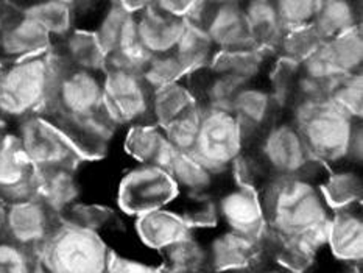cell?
<instances>
[{
  "mask_svg": "<svg viewBox=\"0 0 363 273\" xmlns=\"http://www.w3.org/2000/svg\"><path fill=\"white\" fill-rule=\"evenodd\" d=\"M268 231L274 238H291L333 217L320 183L306 178L272 179L259 189Z\"/></svg>",
  "mask_w": 363,
  "mask_h": 273,
  "instance_id": "obj_1",
  "label": "cell"
},
{
  "mask_svg": "<svg viewBox=\"0 0 363 273\" xmlns=\"http://www.w3.org/2000/svg\"><path fill=\"white\" fill-rule=\"evenodd\" d=\"M62 66L52 49L39 57L6 65L0 77V117L16 123L43 116Z\"/></svg>",
  "mask_w": 363,
  "mask_h": 273,
  "instance_id": "obj_2",
  "label": "cell"
},
{
  "mask_svg": "<svg viewBox=\"0 0 363 273\" xmlns=\"http://www.w3.org/2000/svg\"><path fill=\"white\" fill-rule=\"evenodd\" d=\"M262 178V186L279 178H306L321 183L328 169L315 161L304 138L286 117L272 123L247 147Z\"/></svg>",
  "mask_w": 363,
  "mask_h": 273,
  "instance_id": "obj_3",
  "label": "cell"
},
{
  "mask_svg": "<svg viewBox=\"0 0 363 273\" xmlns=\"http://www.w3.org/2000/svg\"><path fill=\"white\" fill-rule=\"evenodd\" d=\"M111 252L101 234L61 221L36 257L49 273H106Z\"/></svg>",
  "mask_w": 363,
  "mask_h": 273,
  "instance_id": "obj_4",
  "label": "cell"
},
{
  "mask_svg": "<svg viewBox=\"0 0 363 273\" xmlns=\"http://www.w3.org/2000/svg\"><path fill=\"white\" fill-rule=\"evenodd\" d=\"M362 125L340 111L330 101H323L299 125L311 155L328 170L351 167L350 150L354 133Z\"/></svg>",
  "mask_w": 363,
  "mask_h": 273,
  "instance_id": "obj_5",
  "label": "cell"
},
{
  "mask_svg": "<svg viewBox=\"0 0 363 273\" xmlns=\"http://www.w3.org/2000/svg\"><path fill=\"white\" fill-rule=\"evenodd\" d=\"M245 150L247 140L240 125L230 111L201 108L199 139L192 155L203 166L218 178L231 175L234 164Z\"/></svg>",
  "mask_w": 363,
  "mask_h": 273,
  "instance_id": "obj_6",
  "label": "cell"
},
{
  "mask_svg": "<svg viewBox=\"0 0 363 273\" xmlns=\"http://www.w3.org/2000/svg\"><path fill=\"white\" fill-rule=\"evenodd\" d=\"M13 128L23 153L38 172L52 169L78 170L86 162L65 133L44 116L27 117L16 122Z\"/></svg>",
  "mask_w": 363,
  "mask_h": 273,
  "instance_id": "obj_7",
  "label": "cell"
},
{
  "mask_svg": "<svg viewBox=\"0 0 363 273\" xmlns=\"http://www.w3.org/2000/svg\"><path fill=\"white\" fill-rule=\"evenodd\" d=\"M101 75L62 66L58 80L55 83L50 104L43 116L57 123L83 119L104 111Z\"/></svg>",
  "mask_w": 363,
  "mask_h": 273,
  "instance_id": "obj_8",
  "label": "cell"
},
{
  "mask_svg": "<svg viewBox=\"0 0 363 273\" xmlns=\"http://www.w3.org/2000/svg\"><path fill=\"white\" fill-rule=\"evenodd\" d=\"M178 197L179 189L169 172L145 164H138L126 172L117 187V206L133 217L169 208Z\"/></svg>",
  "mask_w": 363,
  "mask_h": 273,
  "instance_id": "obj_9",
  "label": "cell"
},
{
  "mask_svg": "<svg viewBox=\"0 0 363 273\" xmlns=\"http://www.w3.org/2000/svg\"><path fill=\"white\" fill-rule=\"evenodd\" d=\"M101 78L104 109L117 127L152 122V91L140 75L106 69Z\"/></svg>",
  "mask_w": 363,
  "mask_h": 273,
  "instance_id": "obj_10",
  "label": "cell"
},
{
  "mask_svg": "<svg viewBox=\"0 0 363 273\" xmlns=\"http://www.w3.org/2000/svg\"><path fill=\"white\" fill-rule=\"evenodd\" d=\"M53 47L50 36L21 8L11 2L0 4V62L11 65L39 57Z\"/></svg>",
  "mask_w": 363,
  "mask_h": 273,
  "instance_id": "obj_11",
  "label": "cell"
},
{
  "mask_svg": "<svg viewBox=\"0 0 363 273\" xmlns=\"http://www.w3.org/2000/svg\"><path fill=\"white\" fill-rule=\"evenodd\" d=\"M61 217L39 199L4 205V239L38 253L60 225Z\"/></svg>",
  "mask_w": 363,
  "mask_h": 273,
  "instance_id": "obj_12",
  "label": "cell"
},
{
  "mask_svg": "<svg viewBox=\"0 0 363 273\" xmlns=\"http://www.w3.org/2000/svg\"><path fill=\"white\" fill-rule=\"evenodd\" d=\"M216 201L220 223L225 225V230L242 234L262 245L268 225L256 187L233 182V186L216 197Z\"/></svg>",
  "mask_w": 363,
  "mask_h": 273,
  "instance_id": "obj_13",
  "label": "cell"
},
{
  "mask_svg": "<svg viewBox=\"0 0 363 273\" xmlns=\"http://www.w3.org/2000/svg\"><path fill=\"white\" fill-rule=\"evenodd\" d=\"M38 170L22 150L18 135L10 125L0 131V201L36 199Z\"/></svg>",
  "mask_w": 363,
  "mask_h": 273,
  "instance_id": "obj_14",
  "label": "cell"
},
{
  "mask_svg": "<svg viewBox=\"0 0 363 273\" xmlns=\"http://www.w3.org/2000/svg\"><path fill=\"white\" fill-rule=\"evenodd\" d=\"M192 21L204 27L217 52L252 47L243 2H200Z\"/></svg>",
  "mask_w": 363,
  "mask_h": 273,
  "instance_id": "obj_15",
  "label": "cell"
},
{
  "mask_svg": "<svg viewBox=\"0 0 363 273\" xmlns=\"http://www.w3.org/2000/svg\"><path fill=\"white\" fill-rule=\"evenodd\" d=\"M240 125L247 147L262 133L281 119V114L272 99V94L264 83L245 84L235 96L231 111Z\"/></svg>",
  "mask_w": 363,
  "mask_h": 273,
  "instance_id": "obj_16",
  "label": "cell"
},
{
  "mask_svg": "<svg viewBox=\"0 0 363 273\" xmlns=\"http://www.w3.org/2000/svg\"><path fill=\"white\" fill-rule=\"evenodd\" d=\"M184 26V19L164 11L156 2H148L144 10L136 14L138 43L152 57L173 53Z\"/></svg>",
  "mask_w": 363,
  "mask_h": 273,
  "instance_id": "obj_17",
  "label": "cell"
},
{
  "mask_svg": "<svg viewBox=\"0 0 363 273\" xmlns=\"http://www.w3.org/2000/svg\"><path fill=\"white\" fill-rule=\"evenodd\" d=\"M208 253V272L222 273L255 267L265 256L262 245L242 234L223 230L209 242H204Z\"/></svg>",
  "mask_w": 363,
  "mask_h": 273,
  "instance_id": "obj_18",
  "label": "cell"
},
{
  "mask_svg": "<svg viewBox=\"0 0 363 273\" xmlns=\"http://www.w3.org/2000/svg\"><path fill=\"white\" fill-rule=\"evenodd\" d=\"M328 248L338 262L352 269H360L363 260L362 205L333 211Z\"/></svg>",
  "mask_w": 363,
  "mask_h": 273,
  "instance_id": "obj_19",
  "label": "cell"
},
{
  "mask_svg": "<svg viewBox=\"0 0 363 273\" xmlns=\"http://www.w3.org/2000/svg\"><path fill=\"white\" fill-rule=\"evenodd\" d=\"M55 125L69 138L84 161L104 158L116 133L119 131V127L109 119L105 109L94 116L83 117V119L57 122Z\"/></svg>",
  "mask_w": 363,
  "mask_h": 273,
  "instance_id": "obj_20",
  "label": "cell"
},
{
  "mask_svg": "<svg viewBox=\"0 0 363 273\" xmlns=\"http://www.w3.org/2000/svg\"><path fill=\"white\" fill-rule=\"evenodd\" d=\"M134 231L139 240L150 250L162 252L195 233L179 213L172 206L155 209L134 217Z\"/></svg>",
  "mask_w": 363,
  "mask_h": 273,
  "instance_id": "obj_21",
  "label": "cell"
},
{
  "mask_svg": "<svg viewBox=\"0 0 363 273\" xmlns=\"http://www.w3.org/2000/svg\"><path fill=\"white\" fill-rule=\"evenodd\" d=\"M52 50L67 69L100 75L106 69V53L91 28L75 27L65 39L55 43Z\"/></svg>",
  "mask_w": 363,
  "mask_h": 273,
  "instance_id": "obj_22",
  "label": "cell"
},
{
  "mask_svg": "<svg viewBox=\"0 0 363 273\" xmlns=\"http://www.w3.org/2000/svg\"><path fill=\"white\" fill-rule=\"evenodd\" d=\"M123 147L125 152L138 164L157 166L165 170L177 153L165 135V130L153 122L126 128Z\"/></svg>",
  "mask_w": 363,
  "mask_h": 273,
  "instance_id": "obj_23",
  "label": "cell"
},
{
  "mask_svg": "<svg viewBox=\"0 0 363 273\" xmlns=\"http://www.w3.org/2000/svg\"><path fill=\"white\" fill-rule=\"evenodd\" d=\"M91 30L96 33L106 57L138 44L136 14L126 10L122 2L106 4L99 14L96 27Z\"/></svg>",
  "mask_w": 363,
  "mask_h": 273,
  "instance_id": "obj_24",
  "label": "cell"
},
{
  "mask_svg": "<svg viewBox=\"0 0 363 273\" xmlns=\"http://www.w3.org/2000/svg\"><path fill=\"white\" fill-rule=\"evenodd\" d=\"M273 60L274 55L256 49V47L225 50L216 53L208 70L214 74L233 77L245 84L259 83L260 78L267 77Z\"/></svg>",
  "mask_w": 363,
  "mask_h": 273,
  "instance_id": "obj_25",
  "label": "cell"
},
{
  "mask_svg": "<svg viewBox=\"0 0 363 273\" xmlns=\"http://www.w3.org/2000/svg\"><path fill=\"white\" fill-rule=\"evenodd\" d=\"M82 186L77 170L52 169L38 172L36 199L41 200L52 213L61 217L66 211L80 201Z\"/></svg>",
  "mask_w": 363,
  "mask_h": 273,
  "instance_id": "obj_26",
  "label": "cell"
},
{
  "mask_svg": "<svg viewBox=\"0 0 363 273\" xmlns=\"http://www.w3.org/2000/svg\"><path fill=\"white\" fill-rule=\"evenodd\" d=\"M186 82L203 109H220V111H231L235 96L245 86V83L233 77L214 74L211 70H203L187 77Z\"/></svg>",
  "mask_w": 363,
  "mask_h": 273,
  "instance_id": "obj_27",
  "label": "cell"
},
{
  "mask_svg": "<svg viewBox=\"0 0 363 273\" xmlns=\"http://www.w3.org/2000/svg\"><path fill=\"white\" fill-rule=\"evenodd\" d=\"M243 11L252 47L274 55L284 36L274 2L272 0L243 2Z\"/></svg>",
  "mask_w": 363,
  "mask_h": 273,
  "instance_id": "obj_28",
  "label": "cell"
},
{
  "mask_svg": "<svg viewBox=\"0 0 363 273\" xmlns=\"http://www.w3.org/2000/svg\"><path fill=\"white\" fill-rule=\"evenodd\" d=\"M216 53L217 49L201 23L186 21L183 35L179 38L173 55L184 67L187 77L208 70Z\"/></svg>",
  "mask_w": 363,
  "mask_h": 273,
  "instance_id": "obj_29",
  "label": "cell"
},
{
  "mask_svg": "<svg viewBox=\"0 0 363 273\" xmlns=\"http://www.w3.org/2000/svg\"><path fill=\"white\" fill-rule=\"evenodd\" d=\"M16 5L45 30L53 44L65 39L77 27L74 2L41 0V2H18Z\"/></svg>",
  "mask_w": 363,
  "mask_h": 273,
  "instance_id": "obj_30",
  "label": "cell"
},
{
  "mask_svg": "<svg viewBox=\"0 0 363 273\" xmlns=\"http://www.w3.org/2000/svg\"><path fill=\"white\" fill-rule=\"evenodd\" d=\"M167 172L177 183L179 195L199 197V195H214L218 177L203 166L191 153H175Z\"/></svg>",
  "mask_w": 363,
  "mask_h": 273,
  "instance_id": "obj_31",
  "label": "cell"
},
{
  "mask_svg": "<svg viewBox=\"0 0 363 273\" xmlns=\"http://www.w3.org/2000/svg\"><path fill=\"white\" fill-rule=\"evenodd\" d=\"M360 4L348 0H318L313 28L323 39L330 41L346 31L362 27Z\"/></svg>",
  "mask_w": 363,
  "mask_h": 273,
  "instance_id": "obj_32",
  "label": "cell"
},
{
  "mask_svg": "<svg viewBox=\"0 0 363 273\" xmlns=\"http://www.w3.org/2000/svg\"><path fill=\"white\" fill-rule=\"evenodd\" d=\"M320 189L333 211L362 205L363 179L354 167L329 170L320 183Z\"/></svg>",
  "mask_w": 363,
  "mask_h": 273,
  "instance_id": "obj_33",
  "label": "cell"
},
{
  "mask_svg": "<svg viewBox=\"0 0 363 273\" xmlns=\"http://www.w3.org/2000/svg\"><path fill=\"white\" fill-rule=\"evenodd\" d=\"M187 80V78H186ZM173 83L152 92V122L165 128L199 105L187 82Z\"/></svg>",
  "mask_w": 363,
  "mask_h": 273,
  "instance_id": "obj_34",
  "label": "cell"
},
{
  "mask_svg": "<svg viewBox=\"0 0 363 273\" xmlns=\"http://www.w3.org/2000/svg\"><path fill=\"white\" fill-rule=\"evenodd\" d=\"M161 257V267L169 273H209L206 245L196 236V231L162 250Z\"/></svg>",
  "mask_w": 363,
  "mask_h": 273,
  "instance_id": "obj_35",
  "label": "cell"
},
{
  "mask_svg": "<svg viewBox=\"0 0 363 273\" xmlns=\"http://www.w3.org/2000/svg\"><path fill=\"white\" fill-rule=\"evenodd\" d=\"M330 65L342 77L362 72L363 66V35L362 27L354 28L351 31L337 36L330 41L323 43Z\"/></svg>",
  "mask_w": 363,
  "mask_h": 273,
  "instance_id": "obj_36",
  "label": "cell"
},
{
  "mask_svg": "<svg viewBox=\"0 0 363 273\" xmlns=\"http://www.w3.org/2000/svg\"><path fill=\"white\" fill-rule=\"evenodd\" d=\"M323 39L312 27L291 30L284 33L281 43L276 49L274 57L287 60L294 65H301L307 58L320 49Z\"/></svg>",
  "mask_w": 363,
  "mask_h": 273,
  "instance_id": "obj_37",
  "label": "cell"
},
{
  "mask_svg": "<svg viewBox=\"0 0 363 273\" xmlns=\"http://www.w3.org/2000/svg\"><path fill=\"white\" fill-rule=\"evenodd\" d=\"M328 100L351 119L360 121L363 116V75L362 72L345 75L329 92Z\"/></svg>",
  "mask_w": 363,
  "mask_h": 273,
  "instance_id": "obj_38",
  "label": "cell"
},
{
  "mask_svg": "<svg viewBox=\"0 0 363 273\" xmlns=\"http://www.w3.org/2000/svg\"><path fill=\"white\" fill-rule=\"evenodd\" d=\"M177 200L183 203H181L178 209H173L191 225L192 230H211L216 228L220 223L216 195H199V197L179 195Z\"/></svg>",
  "mask_w": 363,
  "mask_h": 273,
  "instance_id": "obj_39",
  "label": "cell"
},
{
  "mask_svg": "<svg viewBox=\"0 0 363 273\" xmlns=\"http://www.w3.org/2000/svg\"><path fill=\"white\" fill-rule=\"evenodd\" d=\"M142 80L150 88V91L161 89L164 86L184 82L187 72L173 53L155 55L148 60L145 69L142 70Z\"/></svg>",
  "mask_w": 363,
  "mask_h": 273,
  "instance_id": "obj_40",
  "label": "cell"
},
{
  "mask_svg": "<svg viewBox=\"0 0 363 273\" xmlns=\"http://www.w3.org/2000/svg\"><path fill=\"white\" fill-rule=\"evenodd\" d=\"M201 121V108L196 105L191 111H187L179 119L172 122L165 127V135H167L170 144L178 153H191L194 152L196 139H199Z\"/></svg>",
  "mask_w": 363,
  "mask_h": 273,
  "instance_id": "obj_41",
  "label": "cell"
},
{
  "mask_svg": "<svg viewBox=\"0 0 363 273\" xmlns=\"http://www.w3.org/2000/svg\"><path fill=\"white\" fill-rule=\"evenodd\" d=\"M317 2L318 0H276L274 8L284 33L312 27L317 14Z\"/></svg>",
  "mask_w": 363,
  "mask_h": 273,
  "instance_id": "obj_42",
  "label": "cell"
},
{
  "mask_svg": "<svg viewBox=\"0 0 363 273\" xmlns=\"http://www.w3.org/2000/svg\"><path fill=\"white\" fill-rule=\"evenodd\" d=\"M114 211L101 205H91V203L77 201L70 206L65 214L61 216V221L74 223L82 228L101 233V230L108 228L114 221Z\"/></svg>",
  "mask_w": 363,
  "mask_h": 273,
  "instance_id": "obj_43",
  "label": "cell"
},
{
  "mask_svg": "<svg viewBox=\"0 0 363 273\" xmlns=\"http://www.w3.org/2000/svg\"><path fill=\"white\" fill-rule=\"evenodd\" d=\"M38 267L36 253L0 239V273H35Z\"/></svg>",
  "mask_w": 363,
  "mask_h": 273,
  "instance_id": "obj_44",
  "label": "cell"
},
{
  "mask_svg": "<svg viewBox=\"0 0 363 273\" xmlns=\"http://www.w3.org/2000/svg\"><path fill=\"white\" fill-rule=\"evenodd\" d=\"M161 270H162L161 265L155 267V265L134 261V260H130V257H125L119 253H116L113 250L111 256H109L106 273H161Z\"/></svg>",
  "mask_w": 363,
  "mask_h": 273,
  "instance_id": "obj_45",
  "label": "cell"
},
{
  "mask_svg": "<svg viewBox=\"0 0 363 273\" xmlns=\"http://www.w3.org/2000/svg\"><path fill=\"white\" fill-rule=\"evenodd\" d=\"M157 6L162 8L164 11L177 16L179 19L187 21L194 14L199 0H157Z\"/></svg>",
  "mask_w": 363,
  "mask_h": 273,
  "instance_id": "obj_46",
  "label": "cell"
},
{
  "mask_svg": "<svg viewBox=\"0 0 363 273\" xmlns=\"http://www.w3.org/2000/svg\"><path fill=\"white\" fill-rule=\"evenodd\" d=\"M4 238V203L0 201V239Z\"/></svg>",
  "mask_w": 363,
  "mask_h": 273,
  "instance_id": "obj_47",
  "label": "cell"
},
{
  "mask_svg": "<svg viewBox=\"0 0 363 273\" xmlns=\"http://www.w3.org/2000/svg\"><path fill=\"white\" fill-rule=\"evenodd\" d=\"M35 273H49V272H45V270L41 267V265L38 264V267H36V272H35Z\"/></svg>",
  "mask_w": 363,
  "mask_h": 273,
  "instance_id": "obj_48",
  "label": "cell"
},
{
  "mask_svg": "<svg viewBox=\"0 0 363 273\" xmlns=\"http://www.w3.org/2000/svg\"><path fill=\"white\" fill-rule=\"evenodd\" d=\"M5 66H6V65H2V62H0V77H2V74H4Z\"/></svg>",
  "mask_w": 363,
  "mask_h": 273,
  "instance_id": "obj_49",
  "label": "cell"
},
{
  "mask_svg": "<svg viewBox=\"0 0 363 273\" xmlns=\"http://www.w3.org/2000/svg\"><path fill=\"white\" fill-rule=\"evenodd\" d=\"M348 273H360V270L359 269H352V267H350V272Z\"/></svg>",
  "mask_w": 363,
  "mask_h": 273,
  "instance_id": "obj_50",
  "label": "cell"
},
{
  "mask_svg": "<svg viewBox=\"0 0 363 273\" xmlns=\"http://www.w3.org/2000/svg\"><path fill=\"white\" fill-rule=\"evenodd\" d=\"M161 273H169V272H165V270H164V269H162V270H161Z\"/></svg>",
  "mask_w": 363,
  "mask_h": 273,
  "instance_id": "obj_51",
  "label": "cell"
}]
</instances>
